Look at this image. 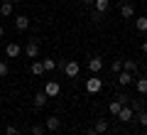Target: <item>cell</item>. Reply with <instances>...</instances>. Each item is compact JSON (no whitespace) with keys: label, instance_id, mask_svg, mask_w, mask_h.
Listing matches in <instances>:
<instances>
[{"label":"cell","instance_id":"cell-1","mask_svg":"<svg viewBox=\"0 0 147 135\" xmlns=\"http://www.w3.org/2000/svg\"><path fill=\"white\" fill-rule=\"evenodd\" d=\"M57 66L61 69V71L66 74L69 79H76V76H79V71H81V64L76 62V59H69V62H59Z\"/></svg>","mask_w":147,"mask_h":135},{"label":"cell","instance_id":"cell-2","mask_svg":"<svg viewBox=\"0 0 147 135\" xmlns=\"http://www.w3.org/2000/svg\"><path fill=\"white\" fill-rule=\"evenodd\" d=\"M25 57L27 59H37L39 57V39H30L25 44Z\"/></svg>","mask_w":147,"mask_h":135},{"label":"cell","instance_id":"cell-3","mask_svg":"<svg viewBox=\"0 0 147 135\" xmlns=\"http://www.w3.org/2000/svg\"><path fill=\"white\" fill-rule=\"evenodd\" d=\"M100 88H103V79H98V76L86 79V91H88V94H98Z\"/></svg>","mask_w":147,"mask_h":135},{"label":"cell","instance_id":"cell-4","mask_svg":"<svg viewBox=\"0 0 147 135\" xmlns=\"http://www.w3.org/2000/svg\"><path fill=\"white\" fill-rule=\"evenodd\" d=\"M20 54H22V47L17 44V42H7L5 44V57L15 59V57H20Z\"/></svg>","mask_w":147,"mask_h":135},{"label":"cell","instance_id":"cell-5","mask_svg":"<svg viewBox=\"0 0 147 135\" xmlns=\"http://www.w3.org/2000/svg\"><path fill=\"white\" fill-rule=\"evenodd\" d=\"M59 91H61V86H59V81H47L44 83V94L49 96V98H54V96H59Z\"/></svg>","mask_w":147,"mask_h":135},{"label":"cell","instance_id":"cell-6","mask_svg":"<svg viewBox=\"0 0 147 135\" xmlns=\"http://www.w3.org/2000/svg\"><path fill=\"white\" fill-rule=\"evenodd\" d=\"M118 118H120V123H130V120L135 118V111H132L130 106H123L120 113H118Z\"/></svg>","mask_w":147,"mask_h":135},{"label":"cell","instance_id":"cell-7","mask_svg":"<svg viewBox=\"0 0 147 135\" xmlns=\"http://www.w3.org/2000/svg\"><path fill=\"white\" fill-rule=\"evenodd\" d=\"M132 81H135V76H132L130 71H118V83H120V86H130Z\"/></svg>","mask_w":147,"mask_h":135},{"label":"cell","instance_id":"cell-8","mask_svg":"<svg viewBox=\"0 0 147 135\" xmlns=\"http://www.w3.org/2000/svg\"><path fill=\"white\" fill-rule=\"evenodd\" d=\"M47 101H49V96L44 94V91H39V94L34 96V101H32V103H34V108H44V106H47Z\"/></svg>","mask_w":147,"mask_h":135},{"label":"cell","instance_id":"cell-9","mask_svg":"<svg viewBox=\"0 0 147 135\" xmlns=\"http://www.w3.org/2000/svg\"><path fill=\"white\" fill-rule=\"evenodd\" d=\"M44 128H47V130H59V128H61V120H59L57 115H49L47 123H44Z\"/></svg>","mask_w":147,"mask_h":135},{"label":"cell","instance_id":"cell-10","mask_svg":"<svg viewBox=\"0 0 147 135\" xmlns=\"http://www.w3.org/2000/svg\"><path fill=\"white\" fill-rule=\"evenodd\" d=\"M15 27H17V30H27V27H30V17H27V15H17L15 17Z\"/></svg>","mask_w":147,"mask_h":135},{"label":"cell","instance_id":"cell-11","mask_svg":"<svg viewBox=\"0 0 147 135\" xmlns=\"http://www.w3.org/2000/svg\"><path fill=\"white\" fill-rule=\"evenodd\" d=\"M88 69H91L93 74H98L100 69H103V59H100V57H91V62H88Z\"/></svg>","mask_w":147,"mask_h":135},{"label":"cell","instance_id":"cell-12","mask_svg":"<svg viewBox=\"0 0 147 135\" xmlns=\"http://www.w3.org/2000/svg\"><path fill=\"white\" fill-rule=\"evenodd\" d=\"M108 7H110V0H93V10L100 12V15H103Z\"/></svg>","mask_w":147,"mask_h":135},{"label":"cell","instance_id":"cell-13","mask_svg":"<svg viewBox=\"0 0 147 135\" xmlns=\"http://www.w3.org/2000/svg\"><path fill=\"white\" fill-rule=\"evenodd\" d=\"M120 15L123 17H132L135 15V7H132L130 3H120Z\"/></svg>","mask_w":147,"mask_h":135},{"label":"cell","instance_id":"cell-14","mask_svg":"<svg viewBox=\"0 0 147 135\" xmlns=\"http://www.w3.org/2000/svg\"><path fill=\"white\" fill-rule=\"evenodd\" d=\"M93 130H96L98 135H103L105 130H108V120H105V118H98V120H96V125H93Z\"/></svg>","mask_w":147,"mask_h":135},{"label":"cell","instance_id":"cell-15","mask_svg":"<svg viewBox=\"0 0 147 135\" xmlns=\"http://www.w3.org/2000/svg\"><path fill=\"white\" fill-rule=\"evenodd\" d=\"M0 15H3V17H10L12 15V3H10V0H3V5H0Z\"/></svg>","mask_w":147,"mask_h":135},{"label":"cell","instance_id":"cell-16","mask_svg":"<svg viewBox=\"0 0 147 135\" xmlns=\"http://www.w3.org/2000/svg\"><path fill=\"white\" fill-rule=\"evenodd\" d=\"M132 83H135V88H137V94H140V96L147 94V79H137V81H132Z\"/></svg>","mask_w":147,"mask_h":135},{"label":"cell","instance_id":"cell-17","mask_svg":"<svg viewBox=\"0 0 147 135\" xmlns=\"http://www.w3.org/2000/svg\"><path fill=\"white\" fill-rule=\"evenodd\" d=\"M123 71H130V74H135V71H137V64L132 62V59H123Z\"/></svg>","mask_w":147,"mask_h":135},{"label":"cell","instance_id":"cell-18","mask_svg":"<svg viewBox=\"0 0 147 135\" xmlns=\"http://www.w3.org/2000/svg\"><path fill=\"white\" fill-rule=\"evenodd\" d=\"M120 108H123V103H120V101L115 98V101H113V103L108 106V113H110V115H118V113H120Z\"/></svg>","mask_w":147,"mask_h":135},{"label":"cell","instance_id":"cell-19","mask_svg":"<svg viewBox=\"0 0 147 135\" xmlns=\"http://www.w3.org/2000/svg\"><path fill=\"white\" fill-rule=\"evenodd\" d=\"M135 27H137V32H147V17H145V15L137 17V20H135Z\"/></svg>","mask_w":147,"mask_h":135},{"label":"cell","instance_id":"cell-20","mask_svg":"<svg viewBox=\"0 0 147 135\" xmlns=\"http://www.w3.org/2000/svg\"><path fill=\"white\" fill-rule=\"evenodd\" d=\"M127 106H130V108L135 111V113H140V111H142V106H145V101H140V98H135V101H132V98H130V103H127Z\"/></svg>","mask_w":147,"mask_h":135},{"label":"cell","instance_id":"cell-21","mask_svg":"<svg viewBox=\"0 0 147 135\" xmlns=\"http://www.w3.org/2000/svg\"><path fill=\"white\" fill-rule=\"evenodd\" d=\"M32 74H34V76H42V74H44V64L42 62H34V64H32Z\"/></svg>","mask_w":147,"mask_h":135},{"label":"cell","instance_id":"cell-22","mask_svg":"<svg viewBox=\"0 0 147 135\" xmlns=\"http://www.w3.org/2000/svg\"><path fill=\"white\" fill-rule=\"evenodd\" d=\"M42 64H44V71H54L57 69V62L54 59H42Z\"/></svg>","mask_w":147,"mask_h":135},{"label":"cell","instance_id":"cell-23","mask_svg":"<svg viewBox=\"0 0 147 135\" xmlns=\"http://www.w3.org/2000/svg\"><path fill=\"white\" fill-rule=\"evenodd\" d=\"M135 118L140 120V125H142V128H147V111H140V113H135Z\"/></svg>","mask_w":147,"mask_h":135},{"label":"cell","instance_id":"cell-24","mask_svg":"<svg viewBox=\"0 0 147 135\" xmlns=\"http://www.w3.org/2000/svg\"><path fill=\"white\" fill-rule=\"evenodd\" d=\"M110 69H113V71H123V59H113V64H110Z\"/></svg>","mask_w":147,"mask_h":135},{"label":"cell","instance_id":"cell-25","mask_svg":"<svg viewBox=\"0 0 147 135\" xmlns=\"http://www.w3.org/2000/svg\"><path fill=\"white\" fill-rule=\"evenodd\" d=\"M32 135H44V125L42 123H34V125H32Z\"/></svg>","mask_w":147,"mask_h":135},{"label":"cell","instance_id":"cell-26","mask_svg":"<svg viewBox=\"0 0 147 135\" xmlns=\"http://www.w3.org/2000/svg\"><path fill=\"white\" fill-rule=\"evenodd\" d=\"M5 135H22V133H20V128H15V125H7V128H5Z\"/></svg>","mask_w":147,"mask_h":135},{"label":"cell","instance_id":"cell-27","mask_svg":"<svg viewBox=\"0 0 147 135\" xmlns=\"http://www.w3.org/2000/svg\"><path fill=\"white\" fill-rule=\"evenodd\" d=\"M7 71H10V66H7V62H0V76H7Z\"/></svg>","mask_w":147,"mask_h":135},{"label":"cell","instance_id":"cell-28","mask_svg":"<svg viewBox=\"0 0 147 135\" xmlns=\"http://www.w3.org/2000/svg\"><path fill=\"white\" fill-rule=\"evenodd\" d=\"M118 101H120L123 106H127V103H130V96H127V94H118Z\"/></svg>","mask_w":147,"mask_h":135},{"label":"cell","instance_id":"cell-29","mask_svg":"<svg viewBox=\"0 0 147 135\" xmlns=\"http://www.w3.org/2000/svg\"><path fill=\"white\" fill-rule=\"evenodd\" d=\"M100 17H103V15H100V12H96V10H93V15H91V20H93V22H100Z\"/></svg>","mask_w":147,"mask_h":135},{"label":"cell","instance_id":"cell-30","mask_svg":"<svg viewBox=\"0 0 147 135\" xmlns=\"http://www.w3.org/2000/svg\"><path fill=\"white\" fill-rule=\"evenodd\" d=\"M81 3H84L86 7H93V0H81Z\"/></svg>","mask_w":147,"mask_h":135},{"label":"cell","instance_id":"cell-31","mask_svg":"<svg viewBox=\"0 0 147 135\" xmlns=\"http://www.w3.org/2000/svg\"><path fill=\"white\" fill-rule=\"evenodd\" d=\"M86 135H98V133H96L93 128H88V130H86Z\"/></svg>","mask_w":147,"mask_h":135},{"label":"cell","instance_id":"cell-32","mask_svg":"<svg viewBox=\"0 0 147 135\" xmlns=\"http://www.w3.org/2000/svg\"><path fill=\"white\" fill-rule=\"evenodd\" d=\"M3 37H5V27L0 25V39H3Z\"/></svg>","mask_w":147,"mask_h":135},{"label":"cell","instance_id":"cell-33","mask_svg":"<svg viewBox=\"0 0 147 135\" xmlns=\"http://www.w3.org/2000/svg\"><path fill=\"white\" fill-rule=\"evenodd\" d=\"M142 54H147V42H142Z\"/></svg>","mask_w":147,"mask_h":135},{"label":"cell","instance_id":"cell-34","mask_svg":"<svg viewBox=\"0 0 147 135\" xmlns=\"http://www.w3.org/2000/svg\"><path fill=\"white\" fill-rule=\"evenodd\" d=\"M10 3H20V0H10Z\"/></svg>","mask_w":147,"mask_h":135},{"label":"cell","instance_id":"cell-35","mask_svg":"<svg viewBox=\"0 0 147 135\" xmlns=\"http://www.w3.org/2000/svg\"><path fill=\"white\" fill-rule=\"evenodd\" d=\"M0 135H5V133H0Z\"/></svg>","mask_w":147,"mask_h":135},{"label":"cell","instance_id":"cell-36","mask_svg":"<svg viewBox=\"0 0 147 135\" xmlns=\"http://www.w3.org/2000/svg\"><path fill=\"white\" fill-rule=\"evenodd\" d=\"M145 69H147V66H145Z\"/></svg>","mask_w":147,"mask_h":135}]
</instances>
